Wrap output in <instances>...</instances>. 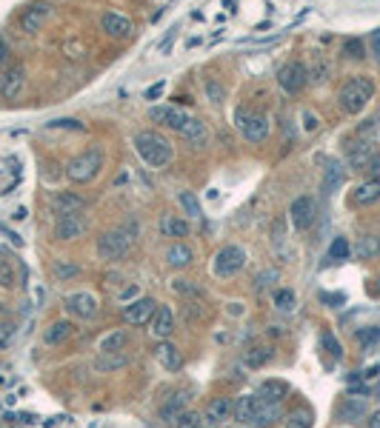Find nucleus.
Returning a JSON list of instances; mask_svg holds the SVG:
<instances>
[{
	"label": "nucleus",
	"mask_w": 380,
	"mask_h": 428,
	"mask_svg": "<svg viewBox=\"0 0 380 428\" xmlns=\"http://www.w3.org/2000/svg\"><path fill=\"white\" fill-rule=\"evenodd\" d=\"M138 237V223H126V228H112V231H103L98 237V257L106 260V263H115V260H123L129 255L131 243Z\"/></svg>",
	"instance_id": "obj_1"
},
{
	"label": "nucleus",
	"mask_w": 380,
	"mask_h": 428,
	"mask_svg": "<svg viewBox=\"0 0 380 428\" xmlns=\"http://www.w3.org/2000/svg\"><path fill=\"white\" fill-rule=\"evenodd\" d=\"M372 97H374V83L369 81V77H363V74H355V77H349L344 86H340L337 103H340V109H344L346 114H360L369 106Z\"/></svg>",
	"instance_id": "obj_2"
},
{
	"label": "nucleus",
	"mask_w": 380,
	"mask_h": 428,
	"mask_svg": "<svg viewBox=\"0 0 380 428\" xmlns=\"http://www.w3.org/2000/svg\"><path fill=\"white\" fill-rule=\"evenodd\" d=\"M135 149L151 169H163L169 160H172V143L158 131H138L135 134Z\"/></svg>",
	"instance_id": "obj_3"
},
{
	"label": "nucleus",
	"mask_w": 380,
	"mask_h": 428,
	"mask_svg": "<svg viewBox=\"0 0 380 428\" xmlns=\"http://www.w3.org/2000/svg\"><path fill=\"white\" fill-rule=\"evenodd\" d=\"M103 169V151L101 149H86L78 158H72L66 166V178L72 183H92Z\"/></svg>",
	"instance_id": "obj_4"
},
{
	"label": "nucleus",
	"mask_w": 380,
	"mask_h": 428,
	"mask_svg": "<svg viewBox=\"0 0 380 428\" xmlns=\"http://www.w3.org/2000/svg\"><path fill=\"white\" fill-rule=\"evenodd\" d=\"M235 126L240 131V138L243 140H249V143H263L266 138H269V118L255 109H246L240 106L235 111Z\"/></svg>",
	"instance_id": "obj_5"
},
{
	"label": "nucleus",
	"mask_w": 380,
	"mask_h": 428,
	"mask_svg": "<svg viewBox=\"0 0 380 428\" xmlns=\"http://www.w3.org/2000/svg\"><path fill=\"white\" fill-rule=\"evenodd\" d=\"M246 266V251L240 246H223L218 251V257H215V277L226 280V277H235L237 271H243Z\"/></svg>",
	"instance_id": "obj_6"
},
{
	"label": "nucleus",
	"mask_w": 380,
	"mask_h": 428,
	"mask_svg": "<svg viewBox=\"0 0 380 428\" xmlns=\"http://www.w3.org/2000/svg\"><path fill=\"white\" fill-rule=\"evenodd\" d=\"M63 306H66L69 314L78 317V320H94L98 317V311H101V303L92 291H74V295H66Z\"/></svg>",
	"instance_id": "obj_7"
},
{
	"label": "nucleus",
	"mask_w": 380,
	"mask_h": 428,
	"mask_svg": "<svg viewBox=\"0 0 380 428\" xmlns=\"http://www.w3.org/2000/svg\"><path fill=\"white\" fill-rule=\"evenodd\" d=\"M317 217V203L309 197V194H300V197L292 200L289 206V223L295 231H309L312 223Z\"/></svg>",
	"instance_id": "obj_8"
},
{
	"label": "nucleus",
	"mask_w": 380,
	"mask_h": 428,
	"mask_svg": "<svg viewBox=\"0 0 380 428\" xmlns=\"http://www.w3.org/2000/svg\"><path fill=\"white\" fill-rule=\"evenodd\" d=\"M277 83H280V89L286 94H300L303 89H306V83H309V72H306V66H303L300 61H292V63H286L277 72Z\"/></svg>",
	"instance_id": "obj_9"
},
{
	"label": "nucleus",
	"mask_w": 380,
	"mask_h": 428,
	"mask_svg": "<svg viewBox=\"0 0 380 428\" xmlns=\"http://www.w3.org/2000/svg\"><path fill=\"white\" fill-rule=\"evenodd\" d=\"M155 311H158V303L140 295L138 300L123 306V323L126 325H146V323H151V317H155Z\"/></svg>",
	"instance_id": "obj_10"
},
{
	"label": "nucleus",
	"mask_w": 380,
	"mask_h": 428,
	"mask_svg": "<svg viewBox=\"0 0 380 428\" xmlns=\"http://www.w3.org/2000/svg\"><path fill=\"white\" fill-rule=\"evenodd\" d=\"M149 118L155 123H160V126H166V129H172V131H183L189 114L183 109H178V106H151Z\"/></svg>",
	"instance_id": "obj_11"
},
{
	"label": "nucleus",
	"mask_w": 380,
	"mask_h": 428,
	"mask_svg": "<svg viewBox=\"0 0 380 428\" xmlns=\"http://www.w3.org/2000/svg\"><path fill=\"white\" fill-rule=\"evenodd\" d=\"M49 14H52V6L43 3V0H37V3H32V6L23 9V14H21V29H23L26 34L41 32L43 23L49 21Z\"/></svg>",
	"instance_id": "obj_12"
},
{
	"label": "nucleus",
	"mask_w": 380,
	"mask_h": 428,
	"mask_svg": "<svg viewBox=\"0 0 380 428\" xmlns=\"http://www.w3.org/2000/svg\"><path fill=\"white\" fill-rule=\"evenodd\" d=\"M86 217L83 214H66V217H58L54 223V237L58 240H78L86 235Z\"/></svg>",
	"instance_id": "obj_13"
},
{
	"label": "nucleus",
	"mask_w": 380,
	"mask_h": 428,
	"mask_svg": "<svg viewBox=\"0 0 380 428\" xmlns=\"http://www.w3.org/2000/svg\"><path fill=\"white\" fill-rule=\"evenodd\" d=\"M52 208L58 217H66V214H81L86 208V200L81 197V194L74 191H54L52 194Z\"/></svg>",
	"instance_id": "obj_14"
},
{
	"label": "nucleus",
	"mask_w": 380,
	"mask_h": 428,
	"mask_svg": "<svg viewBox=\"0 0 380 428\" xmlns=\"http://www.w3.org/2000/svg\"><path fill=\"white\" fill-rule=\"evenodd\" d=\"M26 86V72L23 66H12L3 72V77H0V94L6 97V100H14V97H21Z\"/></svg>",
	"instance_id": "obj_15"
},
{
	"label": "nucleus",
	"mask_w": 380,
	"mask_h": 428,
	"mask_svg": "<svg viewBox=\"0 0 380 428\" xmlns=\"http://www.w3.org/2000/svg\"><path fill=\"white\" fill-rule=\"evenodd\" d=\"M155 360L166 368V372H180V368H183L180 348H178L175 343H169V340H158V345H155Z\"/></svg>",
	"instance_id": "obj_16"
},
{
	"label": "nucleus",
	"mask_w": 380,
	"mask_h": 428,
	"mask_svg": "<svg viewBox=\"0 0 380 428\" xmlns=\"http://www.w3.org/2000/svg\"><path fill=\"white\" fill-rule=\"evenodd\" d=\"M232 414H235V400L232 397H215V400H209L203 417L209 425H223Z\"/></svg>",
	"instance_id": "obj_17"
},
{
	"label": "nucleus",
	"mask_w": 380,
	"mask_h": 428,
	"mask_svg": "<svg viewBox=\"0 0 380 428\" xmlns=\"http://www.w3.org/2000/svg\"><path fill=\"white\" fill-rule=\"evenodd\" d=\"M101 29L109 37H118V41H123V37L131 34V21H129L126 14H120V12H106L101 17Z\"/></svg>",
	"instance_id": "obj_18"
},
{
	"label": "nucleus",
	"mask_w": 380,
	"mask_h": 428,
	"mask_svg": "<svg viewBox=\"0 0 380 428\" xmlns=\"http://www.w3.org/2000/svg\"><path fill=\"white\" fill-rule=\"evenodd\" d=\"M151 334H155V340H169L175 332V314H172V308L169 306H158L155 311V317H151Z\"/></svg>",
	"instance_id": "obj_19"
},
{
	"label": "nucleus",
	"mask_w": 380,
	"mask_h": 428,
	"mask_svg": "<svg viewBox=\"0 0 380 428\" xmlns=\"http://www.w3.org/2000/svg\"><path fill=\"white\" fill-rule=\"evenodd\" d=\"M180 134H183V140L192 146V149H206L209 146V138H212V134H209V126L203 120H198V118H189Z\"/></svg>",
	"instance_id": "obj_20"
},
{
	"label": "nucleus",
	"mask_w": 380,
	"mask_h": 428,
	"mask_svg": "<svg viewBox=\"0 0 380 428\" xmlns=\"http://www.w3.org/2000/svg\"><path fill=\"white\" fill-rule=\"evenodd\" d=\"M257 394H240L237 400H235V420L240 422V425H255V417H257Z\"/></svg>",
	"instance_id": "obj_21"
},
{
	"label": "nucleus",
	"mask_w": 380,
	"mask_h": 428,
	"mask_svg": "<svg viewBox=\"0 0 380 428\" xmlns=\"http://www.w3.org/2000/svg\"><path fill=\"white\" fill-rule=\"evenodd\" d=\"M186 403H189V397L186 394H172V397H169L163 405H160V420L166 422V425H175L178 420H180V414H186Z\"/></svg>",
	"instance_id": "obj_22"
},
{
	"label": "nucleus",
	"mask_w": 380,
	"mask_h": 428,
	"mask_svg": "<svg viewBox=\"0 0 380 428\" xmlns=\"http://www.w3.org/2000/svg\"><path fill=\"white\" fill-rule=\"evenodd\" d=\"M286 397H289V383H283V380H266L257 388L260 403H283Z\"/></svg>",
	"instance_id": "obj_23"
},
{
	"label": "nucleus",
	"mask_w": 380,
	"mask_h": 428,
	"mask_svg": "<svg viewBox=\"0 0 380 428\" xmlns=\"http://www.w3.org/2000/svg\"><path fill=\"white\" fill-rule=\"evenodd\" d=\"M160 231H163V237L183 240V237H189L192 226H189L180 214H163V217H160Z\"/></svg>",
	"instance_id": "obj_24"
},
{
	"label": "nucleus",
	"mask_w": 380,
	"mask_h": 428,
	"mask_svg": "<svg viewBox=\"0 0 380 428\" xmlns=\"http://www.w3.org/2000/svg\"><path fill=\"white\" fill-rule=\"evenodd\" d=\"M346 154H349V166L352 169H366L372 163V158H374L369 140H357V143L346 146Z\"/></svg>",
	"instance_id": "obj_25"
},
{
	"label": "nucleus",
	"mask_w": 380,
	"mask_h": 428,
	"mask_svg": "<svg viewBox=\"0 0 380 428\" xmlns=\"http://www.w3.org/2000/svg\"><path fill=\"white\" fill-rule=\"evenodd\" d=\"M380 200V180H363L355 191H352V203L355 206H372Z\"/></svg>",
	"instance_id": "obj_26"
},
{
	"label": "nucleus",
	"mask_w": 380,
	"mask_h": 428,
	"mask_svg": "<svg viewBox=\"0 0 380 428\" xmlns=\"http://www.w3.org/2000/svg\"><path fill=\"white\" fill-rule=\"evenodd\" d=\"M344 183H346V166L337 163V160H332V163L326 166V171H323V191H326V194H335Z\"/></svg>",
	"instance_id": "obj_27"
},
{
	"label": "nucleus",
	"mask_w": 380,
	"mask_h": 428,
	"mask_svg": "<svg viewBox=\"0 0 380 428\" xmlns=\"http://www.w3.org/2000/svg\"><path fill=\"white\" fill-rule=\"evenodd\" d=\"M337 414H340V420H346V422H355V420H363V414H366V397H346L344 403H340V408H337Z\"/></svg>",
	"instance_id": "obj_28"
},
{
	"label": "nucleus",
	"mask_w": 380,
	"mask_h": 428,
	"mask_svg": "<svg viewBox=\"0 0 380 428\" xmlns=\"http://www.w3.org/2000/svg\"><path fill=\"white\" fill-rule=\"evenodd\" d=\"M74 334V325L69 323V320H54L46 332H43V343L46 345H61V343H66L69 337Z\"/></svg>",
	"instance_id": "obj_29"
},
{
	"label": "nucleus",
	"mask_w": 380,
	"mask_h": 428,
	"mask_svg": "<svg viewBox=\"0 0 380 428\" xmlns=\"http://www.w3.org/2000/svg\"><path fill=\"white\" fill-rule=\"evenodd\" d=\"M166 263L172 268H186L192 266V248H189L183 240H175L172 246L166 248Z\"/></svg>",
	"instance_id": "obj_30"
},
{
	"label": "nucleus",
	"mask_w": 380,
	"mask_h": 428,
	"mask_svg": "<svg viewBox=\"0 0 380 428\" xmlns=\"http://www.w3.org/2000/svg\"><path fill=\"white\" fill-rule=\"evenodd\" d=\"M257 403H260V400H257ZM280 417H283L280 403H260V405H257V417H255V425H252V428H269V425H275Z\"/></svg>",
	"instance_id": "obj_31"
},
{
	"label": "nucleus",
	"mask_w": 380,
	"mask_h": 428,
	"mask_svg": "<svg viewBox=\"0 0 380 428\" xmlns=\"http://www.w3.org/2000/svg\"><path fill=\"white\" fill-rule=\"evenodd\" d=\"M123 365H129V354H123V352H101L98 360H94L98 372H118Z\"/></svg>",
	"instance_id": "obj_32"
},
{
	"label": "nucleus",
	"mask_w": 380,
	"mask_h": 428,
	"mask_svg": "<svg viewBox=\"0 0 380 428\" xmlns=\"http://www.w3.org/2000/svg\"><path fill=\"white\" fill-rule=\"evenodd\" d=\"M355 255L357 260H374L380 257V237L377 235H363L355 246Z\"/></svg>",
	"instance_id": "obj_33"
},
{
	"label": "nucleus",
	"mask_w": 380,
	"mask_h": 428,
	"mask_svg": "<svg viewBox=\"0 0 380 428\" xmlns=\"http://www.w3.org/2000/svg\"><path fill=\"white\" fill-rule=\"evenodd\" d=\"M272 357H275V352H272L269 345H252L249 352L243 354V363L249 365V368H263V365L272 363Z\"/></svg>",
	"instance_id": "obj_34"
},
{
	"label": "nucleus",
	"mask_w": 380,
	"mask_h": 428,
	"mask_svg": "<svg viewBox=\"0 0 380 428\" xmlns=\"http://www.w3.org/2000/svg\"><path fill=\"white\" fill-rule=\"evenodd\" d=\"M126 345H129V332L118 328V332H112L101 340V352H126Z\"/></svg>",
	"instance_id": "obj_35"
},
{
	"label": "nucleus",
	"mask_w": 380,
	"mask_h": 428,
	"mask_svg": "<svg viewBox=\"0 0 380 428\" xmlns=\"http://www.w3.org/2000/svg\"><path fill=\"white\" fill-rule=\"evenodd\" d=\"M312 422H315V417L306 405H297L286 414V428H312Z\"/></svg>",
	"instance_id": "obj_36"
},
{
	"label": "nucleus",
	"mask_w": 380,
	"mask_h": 428,
	"mask_svg": "<svg viewBox=\"0 0 380 428\" xmlns=\"http://www.w3.org/2000/svg\"><path fill=\"white\" fill-rule=\"evenodd\" d=\"M178 203H180L186 217H203V206L195 197V191H178Z\"/></svg>",
	"instance_id": "obj_37"
},
{
	"label": "nucleus",
	"mask_w": 380,
	"mask_h": 428,
	"mask_svg": "<svg viewBox=\"0 0 380 428\" xmlns=\"http://www.w3.org/2000/svg\"><path fill=\"white\" fill-rule=\"evenodd\" d=\"M349 255H352L349 240L346 237H335L332 246H329V260L332 263H344V260H349Z\"/></svg>",
	"instance_id": "obj_38"
},
{
	"label": "nucleus",
	"mask_w": 380,
	"mask_h": 428,
	"mask_svg": "<svg viewBox=\"0 0 380 428\" xmlns=\"http://www.w3.org/2000/svg\"><path fill=\"white\" fill-rule=\"evenodd\" d=\"M272 303H275V308H277V311H295L297 297H295V291H292V288H277Z\"/></svg>",
	"instance_id": "obj_39"
},
{
	"label": "nucleus",
	"mask_w": 380,
	"mask_h": 428,
	"mask_svg": "<svg viewBox=\"0 0 380 428\" xmlns=\"http://www.w3.org/2000/svg\"><path fill=\"white\" fill-rule=\"evenodd\" d=\"M344 54L349 57V61H363V57H366L363 41H360V37H349V41L344 43Z\"/></svg>",
	"instance_id": "obj_40"
},
{
	"label": "nucleus",
	"mask_w": 380,
	"mask_h": 428,
	"mask_svg": "<svg viewBox=\"0 0 380 428\" xmlns=\"http://www.w3.org/2000/svg\"><path fill=\"white\" fill-rule=\"evenodd\" d=\"M78 275H81V268L74 266L72 260H54V277H58V280H72Z\"/></svg>",
	"instance_id": "obj_41"
},
{
	"label": "nucleus",
	"mask_w": 380,
	"mask_h": 428,
	"mask_svg": "<svg viewBox=\"0 0 380 428\" xmlns=\"http://www.w3.org/2000/svg\"><path fill=\"white\" fill-rule=\"evenodd\" d=\"M277 280H280V271L277 268H263L260 275L255 277V288L257 291H266V288H272Z\"/></svg>",
	"instance_id": "obj_42"
},
{
	"label": "nucleus",
	"mask_w": 380,
	"mask_h": 428,
	"mask_svg": "<svg viewBox=\"0 0 380 428\" xmlns=\"http://www.w3.org/2000/svg\"><path fill=\"white\" fill-rule=\"evenodd\" d=\"M175 288V295H183V297H200V288L195 286V280H186V277H178L172 283Z\"/></svg>",
	"instance_id": "obj_43"
},
{
	"label": "nucleus",
	"mask_w": 380,
	"mask_h": 428,
	"mask_svg": "<svg viewBox=\"0 0 380 428\" xmlns=\"http://www.w3.org/2000/svg\"><path fill=\"white\" fill-rule=\"evenodd\" d=\"M320 343H323V348H326V352H329L335 360H340V357H344V345H340V343L335 340V334H332V332H323Z\"/></svg>",
	"instance_id": "obj_44"
},
{
	"label": "nucleus",
	"mask_w": 380,
	"mask_h": 428,
	"mask_svg": "<svg viewBox=\"0 0 380 428\" xmlns=\"http://www.w3.org/2000/svg\"><path fill=\"white\" fill-rule=\"evenodd\" d=\"M0 288H14V268L6 257H0Z\"/></svg>",
	"instance_id": "obj_45"
},
{
	"label": "nucleus",
	"mask_w": 380,
	"mask_h": 428,
	"mask_svg": "<svg viewBox=\"0 0 380 428\" xmlns=\"http://www.w3.org/2000/svg\"><path fill=\"white\" fill-rule=\"evenodd\" d=\"M377 340H380V328L377 325H369V328H363V332H357V343L363 348H372Z\"/></svg>",
	"instance_id": "obj_46"
},
{
	"label": "nucleus",
	"mask_w": 380,
	"mask_h": 428,
	"mask_svg": "<svg viewBox=\"0 0 380 428\" xmlns=\"http://www.w3.org/2000/svg\"><path fill=\"white\" fill-rule=\"evenodd\" d=\"M175 428H203V417L198 411H186V414H180Z\"/></svg>",
	"instance_id": "obj_47"
},
{
	"label": "nucleus",
	"mask_w": 380,
	"mask_h": 428,
	"mask_svg": "<svg viewBox=\"0 0 380 428\" xmlns=\"http://www.w3.org/2000/svg\"><path fill=\"white\" fill-rule=\"evenodd\" d=\"M206 94H209V100H212V103H223L226 100V89L218 83V81H206Z\"/></svg>",
	"instance_id": "obj_48"
},
{
	"label": "nucleus",
	"mask_w": 380,
	"mask_h": 428,
	"mask_svg": "<svg viewBox=\"0 0 380 428\" xmlns=\"http://www.w3.org/2000/svg\"><path fill=\"white\" fill-rule=\"evenodd\" d=\"M12 337H14V323H9V320H0V348H6Z\"/></svg>",
	"instance_id": "obj_49"
},
{
	"label": "nucleus",
	"mask_w": 380,
	"mask_h": 428,
	"mask_svg": "<svg viewBox=\"0 0 380 428\" xmlns=\"http://www.w3.org/2000/svg\"><path fill=\"white\" fill-rule=\"evenodd\" d=\"M163 92H166V83H163V81L155 83V86H149V89H146V100H158V97H160Z\"/></svg>",
	"instance_id": "obj_50"
},
{
	"label": "nucleus",
	"mask_w": 380,
	"mask_h": 428,
	"mask_svg": "<svg viewBox=\"0 0 380 428\" xmlns=\"http://www.w3.org/2000/svg\"><path fill=\"white\" fill-rule=\"evenodd\" d=\"M138 297H140L138 283H135V286H129L126 291H120V300H123V303H131V300H138Z\"/></svg>",
	"instance_id": "obj_51"
},
{
	"label": "nucleus",
	"mask_w": 380,
	"mask_h": 428,
	"mask_svg": "<svg viewBox=\"0 0 380 428\" xmlns=\"http://www.w3.org/2000/svg\"><path fill=\"white\" fill-rule=\"evenodd\" d=\"M366 171H369V178H372V180H380V154H374L372 163L366 166Z\"/></svg>",
	"instance_id": "obj_52"
},
{
	"label": "nucleus",
	"mask_w": 380,
	"mask_h": 428,
	"mask_svg": "<svg viewBox=\"0 0 380 428\" xmlns=\"http://www.w3.org/2000/svg\"><path fill=\"white\" fill-rule=\"evenodd\" d=\"M372 54H374V57H380V29H374V32H372Z\"/></svg>",
	"instance_id": "obj_53"
},
{
	"label": "nucleus",
	"mask_w": 380,
	"mask_h": 428,
	"mask_svg": "<svg viewBox=\"0 0 380 428\" xmlns=\"http://www.w3.org/2000/svg\"><path fill=\"white\" fill-rule=\"evenodd\" d=\"M323 303H332V306H340V303H346L344 295H323Z\"/></svg>",
	"instance_id": "obj_54"
},
{
	"label": "nucleus",
	"mask_w": 380,
	"mask_h": 428,
	"mask_svg": "<svg viewBox=\"0 0 380 428\" xmlns=\"http://www.w3.org/2000/svg\"><path fill=\"white\" fill-rule=\"evenodd\" d=\"M9 63V49H6V43L3 41H0V69H3Z\"/></svg>",
	"instance_id": "obj_55"
},
{
	"label": "nucleus",
	"mask_w": 380,
	"mask_h": 428,
	"mask_svg": "<svg viewBox=\"0 0 380 428\" xmlns=\"http://www.w3.org/2000/svg\"><path fill=\"white\" fill-rule=\"evenodd\" d=\"M366 425L369 428H380V408H377V411H372V417L366 420Z\"/></svg>",
	"instance_id": "obj_56"
},
{
	"label": "nucleus",
	"mask_w": 380,
	"mask_h": 428,
	"mask_svg": "<svg viewBox=\"0 0 380 428\" xmlns=\"http://www.w3.org/2000/svg\"><path fill=\"white\" fill-rule=\"evenodd\" d=\"M380 374V368L377 365H372V368H366V372H363V380H374Z\"/></svg>",
	"instance_id": "obj_57"
},
{
	"label": "nucleus",
	"mask_w": 380,
	"mask_h": 428,
	"mask_svg": "<svg viewBox=\"0 0 380 428\" xmlns=\"http://www.w3.org/2000/svg\"><path fill=\"white\" fill-rule=\"evenodd\" d=\"M303 118H306V129H315V126H317V120H315V114H312V111H306Z\"/></svg>",
	"instance_id": "obj_58"
},
{
	"label": "nucleus",
	"mask_w": 380,
	"mask_h": 428,
	"mask_svg": "<svg viewBox=\"0 0 380 428\" xmlns=\"http://www.w3.org/2000/svg\"><path fill=\"white\" fill-rule=\"evenodd\" d=\"M12 217H14V220H23V217H26V208H17V211L12 214Z\"/></svg>",
	"instance_id": "obj_59"
},
{
	"label": "nucleus",
	"mask_w": 380,
	"mask_h": 428,
	"mask_svg": "<svg viewBox=\"0 0 380 428\" xmlns=\"http://www.w3.org/2000/svg\"><path fill=\"white\" fill-rule=\"evenodd\" d=\"M377 291H380V280H377Z\"/></svg>",
	"instance_id": "obj_60"
},
{
	"label": "nucleus",
	"mask_w": 380,
	"mask_h": 428,
	"mask_svg": "<svg viewBox=\"0 0 380 428\" xmlns=\"http://www.w3.org/2000/svg\"><path fill=\"white\" fill-rule=\"evenodd\" d=\"M240 428H243V425H240Z\"/></svg>",
	"instance_id": "obj_61"
}]
</instances>
